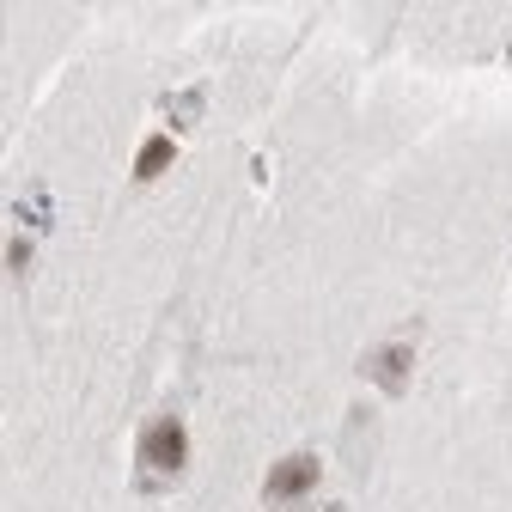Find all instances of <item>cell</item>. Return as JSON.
<instances>
[{
  "mask_svg": "<svg viewBox=\"0 0 512 512\" xmlns=\"http://www.w3.org/2000/svg\"><path fill=\"white\" fill-rule=\"evenodd\" d=\"M183 458H189V433H183V421H177V415H159V421H147V427H141V439H135V464H141L147 488L177 482Z\"/></svg>",
  "mask_w": 512,
  "mask_h": 512,
  "instance_id": "cell-1",
  "label": "cell"
},
{
  "mask_svg": "<svg viewBox=\"0 0 512 512\" xmlns=\"http://www.w3.org/2000/svg\"><path fill=\"white\" fill-rule=\"evenodd\" d=\"M171 153H177V147H171V135H153V141L141 147V159H135V177H141V183H147V177H159V171L171 165Z\"/></svg>",
  "mask_w": 512,
  "mask_h": 512,
  "instance_id": "cell-4",
  "label": "cell"
},
{
  "mask_svg": "<svg viewBox=\"0 0 512 512\" xmlns=\"http://www.w3.org/2000/svg\"><path fill=\"white\" fill-rule=\"evenodd\" d=\"M360 366H366V378L384 384V391H403V384H409V366H415V336H397V342L372 348Z\"/></svg>",
  "mask_w": 512,
  "mask_h": 512,
  "instance_id": "cell-3",
  "label": "cell"
},
{
  "mask_svg": "<svg viewBox=\"0 0 512 512\" xmlns=\"http://www.w3.org/2000/svg\"><path fill=\"white\" fill-rule=\"evenodd\" d=\"M324 488V464H317L311 452H293V458H281L275 470H269V482H263V506L269 512H305V500Z\"/></svg>",
  "mask_w": 512,
  "mask_h": 512,
  "instance_id": "cell-2",
  "label": "cell"
}]
</instances>
